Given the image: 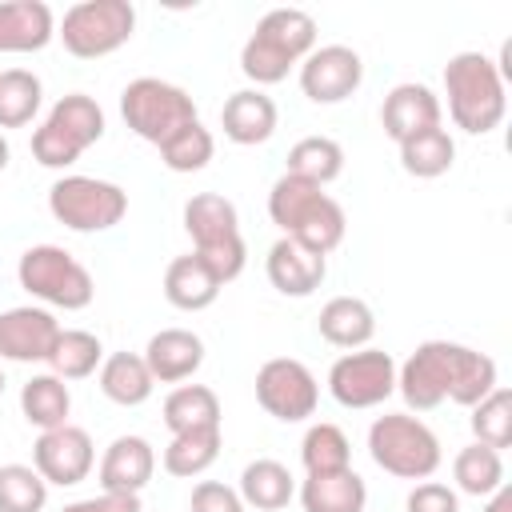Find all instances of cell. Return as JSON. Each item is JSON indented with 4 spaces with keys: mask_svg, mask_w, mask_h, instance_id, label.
I'll use <instances>...</instances> for the list:
<instances>
[{
    "mask_svg": "<svg viewBox=\"0 0 512 512\" xmlns=\"http://www.w3.org/2000/svg\"><path fill=\"white\" fill-rule=\"evenodd\" d=\"M492 388H496V360L488 352L452 340H424L396 368V392L412 412H432L444 400L472 408Z\"/></svg>",
    "mask_w": 512,
    "mask_h": 512,
    "instance_id": "obj_1",
    "label": "cell"
},
{
    "mask_svg": "<svg viewBox=\"0 0 512 512\" xmlns=\"http://www.w3.org/2000/svg\"><path fill=\"white\" fill-rule=\"evenodd\" d=\"M268 216L284 236H292L296 244H304L316 256H328L348 232L344 208L320 184H308L288 172L268 192Z\"/></svg>",
    "mask_w": 512,
    "mask_h": 512,
    "instance_id": "obj_2",
    "label": "cell"
},
{
    "mask_svg": "<svg viewBox=\"0 0 512 512\" xmlns=\"http://www.w3.org/2000/svg\"><path fill=\"white\" fill-rule=\"evenodd\" d=\"M316 48V20L304 8H272L240 48V72L264 88L280 84Z\"/></svg>",
    "mask_w": 512,
    "mask_h": 512,
    "instance_id": "obj_3",
    "label": "cell"
},
{
    "mask_svg": "<svg viewBox=\"0 0 512 512\" xmlns=\"http://www.w3.org/2000/svg\"><path fill=\"white\" fill-rule=\"evenodd\" d=\"M508 84L496 72V60L484 52H456L444 64V96H448V116L456 128L468 136H484L500 128L508 112Z\"/></svg>",
    "mask_w": 512,
    "mask_h": 512,
    "instance_id": "obj_4",
    "label": "cell"
},
{
    "mask_svg": "<svg viewBox=\"0 0 512 512\" xmlns=\"http://www.w3.org/2000/svg\"><path fill=\"white\" fill-rule=\"evenodd\" d=\"M368 456L396 480H428L440 468L436 432L412 412H384L368 428Z\"/></svg>",
    "mask_w": 512,
    "mask_h": 512,
    "instance_id": "obj_5",
    "label": "cell"
},
{
    "mask_svg": "<svg viewBox=\"0 0 512 512\" xmlns=\"http://www.w3.org/2000/svg\"><path fill=\"white\" fill-rule=\"evenodd\" d=\"M120 116H124V124L140 136V140H148V144H168L180 128H188V124H196L200 116H196V100L180 88V84H172V80H160V76H140V80H132L124 92H120Z\"/></svg>",
    "mask_w": 512,
    "mask_h": 512,
    "instance_id": "obj_6",
    "label": "cell"
},
{
    "mask_svg": "<svg viewBox=\"0 0 512 512\" xmlns=\"http://www.w3.org/2000/svg\"><path fill=\"white\" fill-rule=\"evenodd\" d=\"M100 136H104V108L84 92H68L52 104L44 124L32 132V156L44 168H68Z\"/></svg>",
    "mask_w": 512,
    "mask_h": 512,
    "instance_id": "obj_7",
    "label": "cell"
},
{
    "mask_svg": "<svg viewBox=\"0 0 512 512\" xmlns=\"http://www.w3.org/2000/svg\"><path fill=\"white\" fill-rule=\"evenodd\" d=\"M16 280L28 296L44 300L48 308H64V312H80L96 296L92 272L60 244H32L16 264Z\"/></svg>",
    "mask_w": 512,
    "mask_h": 512,
    "instance_id": "obj_8",
    "label": "cell"
},
{
    "mask_svg": "<svg viewBox=\"0 0 512 512\" xmlns=\"http://www.w3.org/2000/svg\"><path fill=\"white\" fill-rule=\"evenodd\" d=\"M136 32V8L128 0H80L64 12L56 36L80 60H100L124 48Z\"/></svg>",
    "mask_w": 512,
    "mask_h": 512,
    "instance_id": "obj_9",
    "label": "cell"
},
{
    "mask_svg": "<svg viewBox=\"0 0 512 512\" xmlns=\"http://www.w3.org/2000/svg\"><path fill=\"white\" fill-rule=\"evenodd\" d=\"M48 212L72 232H108L128 212V192L96 176H60L48 188Z\"/></svg>",
    "mask_w": 512,
    "mask_h": 512,
    "instance_id": "obj_10",
    "label": "cell"
},
{
    "mask_svg": "<svg viewBox=\"0 0 512 512\" xmlns=\"http://www.w3.org/2000/svg\"><path fill=\"white\" fill-rule=\"evenodd\" d=\"M256 400L280 424H300V420H308L316 412L320 384H316V376H312V368L304 360H296V356H272L256 372Z\"/></svg>",
    "mask_w": 512,
    "mask_h": 512,
    "instance_id": "obj_11",
    "label": "cell"
},
{
    "mask_svg": "<svg viewBox=\"0 0 512 512\" xmlns=\"http://www.w3.org/2000/svg\"><path fill=\"white\" fill-rule=\"evenodd\" d=\"M328 392L340 408H376L396 392V360L380 348L344 352L328 368Z\"/></svg>",
    "mask_w": 512,
    "mask_h": 512,
    "instance_id": "obj_12",
    "label": "cell"
},
{
    "mask_svg": "<svg viewBox=\"0 0 512 512\" xmlns=\"http://www.w3.org/2000/svg\"><path fill=\"white\" fill-rule=\"evenodd\" d=\"M96 464V444L84 428L76 424H60V428H48L36 436L32 444V468L44 476V484H56V488H72L80 480H88Z\"/></svg>",
    "mask_w": 512,
    "mask_h": 512,
    "instance_id": "obj_13",
    "label": "cell"
},
{
    "mask_svg": "<svg viewBox=\"0 0 512 512\" xmlns=\"http://www.w3.org/2000/svg\"><path fill=\"white\" fill-rule=\"evenodd\" d=\"M360 80H364V60L348 44H324L300 60V92L312 104H340L360 88Z\"/></svg>",
    "mask_w": 512,
    "mask_h": 512,
    "instance_id": "obj_14",
    "label": "cell"
},
{
    "mask_svg": "<svg viewBox=\"0 0 512 512\" xmlns=\"http://www.w3.org/2000/svg\"><path fill=\"white\" fill-rule=\"evenodd\" d=\"M60 336V324L48 308L20 304L0 312V360L12 364H48V352Z\"/></svg>",
    "mask_w": 512,
    "mask_h": 512,
    "instance_id": "obj_15",
    "label": "cell"
},
{
    "mask_svg": "<svg viewBox=\"0 0 512 512\" xmlns=\"http://www.w3.org/2000/svg\"><path fill=\"white\" fill-rule=\"evenodd\" d=\"M440 116H444L440 96L428 84H416V80L396 84L380 104L384 136L396 140V144H404V140H412V136H420L428 128H440Z\"/></svg>",
    "mask_w": 512,
    "mask_h": 512,
    "instance_id": "obj_16",
    "label": "cell"
},
{
    "mask_svg": "<svg viewBox=\"0 0 512 512\" xmlns=\"http://www.w3.org/2000/svg\"><path fill=\"white\" fill-rule=\"evenodd\" d=\"M264 272H268V284L280 292V296H312L320 284H324V272H328V260L308 252L304 244H296L292 236H280L268 256H264Z\"/></svg>",
    "mask_w": 512,
    "mask_h": 512,
    "instance_id": "obj_17",
    "label": "cell"
},
{
    "mask_svg": "<svg viewBox=\"0 0 512 512\" xmlns=\"http://www.w3.org/2000/svg\"><path fill=\"white\" fill-rule=\"evenodd\" d=\"M156 472V452L144 436H116L100 456V492L140 496Z\"/></svg>",
    "mask_w": 512,
    "mask_h": 512,
    "instance_id": "obj_18",
    "label": "cell"
},
{
    "mask_svg": "<svg viewBox=\"0 0 512 512\" xmlns=\"http://www.w3.org/2000/svg\"><path fill=\"white\" fill-rule=\"evenodd\" d=\"M276 120H280L276 100H272L268 92H260V88H240V92H232V96L224 100V108H220V128H224V136H228L232 144H240V148L264 144V140L276 132Z\"/></svg>",
    "mask_w": 512,
    "mask_h": 512,
    "instance_id": "obj_19",
    "label": "cell"
},
{
    "mask_svg": "<svg viewBox=\"0 0 512 512\" xmlns=\"http://www.w3.org/2000/svg\"><path fill=\"white\" fill-rule=\"evenodd\" d=\"M56 36V16L44 0H0V52H40Z\"/></svg>",
    "mask_w": 512,
    "mask_h": 512,
    "instance_id": "obj_20",
    "label": "cell"
},
{
    "mask_svg": "<svg viewBox=\"0 0 512 512\" xmlns=\"http://www.w3.org/2000/svg\"><path fill=\"white\" fill-rule=\"evenodd\" d=\"M144 364L156 384H180L204 364V340L188 328H160L144 348Z\"/></svg>",
    "mask_w": 512,
    "mask_h": 512,
    "instance_id": "obj_21",
    "label": "cell"
},
{
    "mask_svg": "<svg viewBox=\"0 0 512 512\" xmlns=\"http://www.w3.org/2000/svg\"><path fill=\"white\" fill-rule=\"evenodd\" d=\"M184 228L192 236V252H208V248H220L228 240L240 236V216H236V204L220 192H196L188 204H184Z\"/></svg>",
    "mask_w": 512,
    "mask_h": 512,
    "instance_id": "obj_22",
    "label": "cell"
},
{
    "mask_svg": "<svg viewBox=\"0 0 512 512\" xmlns=\"http://www.w3.org/2000/svg\"><path fill=\"white\" fill-rule=\"evenodd\" d=\"M220 288H224V284L212 276V268H208L196 252L176 256V260L168 264V272H164V296H168V304L180 308V312H200V308H208V304L220 296Z\"/></svg>",
    "mask_w": 512,
    "mask_h": 512,
    "instance_id": "obj_23",
    "label": "cell"
},
{
    "mask_svg": "<svg viewBox=\"0 0 512 512\" xmlns=\"http://www.w3.org/2000/svg\"><path fill=\"white\" fill-rule=\"evenodd\" d=\"M320 336L332 344V348H368L372 332H376V316L372 308L360 300V296H332L324 308H320Z\"/></svg>",
    "mask_w": 512,
    "mask_h": 512,
    "instance_id": "obj_24",
    "label": "cell"
},
{
    "mask_svg": "<svg viewBox=\"0 0 512 512\" xmlns=\"http://www.w3.org/2000/svg\"><path fill=\"white\" fill-rule=\"evenodd\" d=\"M236 492H240L244 508H256V512H280V508H288V500L296 496V480H292L288 464L260 456V460L244 464V472H240V488H236Z\"/></svg>",
    "mask_w": 512,
    "mask_h": 512,
    "instance_id": "obj_25",
    "label": "cell"
},
{
    "mask_svg": "<svg viewBox=\"0 0 512 512\" xmlns=\"http://www.w3.org/2000/svg\"><path fill=\"white\" fill-rule=\"evenodd\" d=\"M300 504H304V512H364L368 488L356 476V468L324 472V476H308L300 484Z\"/></svg>",
    "mask_w": 512,
    "mask_h": 512,
    "instance_id": "obj_26",
    "label": "cell"
},
{
    "mask_svg": "<svg viewBox=\"0 0 512 512\" xmlns=\"http://www.w3.org/2000/svg\"><path fill=\"white\" fill-rule=\"evenodd\" d=\"M152 388H156V380H152L144 356H136V352H112L100 364V392L120 408L144 404L152 396Z\"/></svg>",
    "mask_w": 512,
    "mask_h": 512,
    "instance_id": "obj_27",
    "label": "cell"
},
{
    "mask_svg": "<svg viewBox=\"0 0 512 512\" xmlns=\"http://www.w3.org/2000/svg\"><path fill=\"white\" fill-rule=\"evenodd\" d=\"M20 412H24V420H28L32 428H40V432L60 428V424H68L72 392H68V384H64L60 376L40 372V376H32V380L20 388Z\"/></svg>",
    "mask_w": 512,
    "mask_h": 512,
    "instance_id": "obj_28",
    "label": "cell"
},
{
    "mask_svg": "<svg viewBox=\"0 0 512 512\" xmlns=\"http://www.w3.org/2000/svg\"><path fill=\"white\" fill-rule=\"evenodd\" d=\"M164 424L176 432L220 428V396L208 384H180L164 396Z\"/></svg>",
    "mask_w": 512,
    "mask_h": 512,
    "instance_id": "obj_29",
    "label": "cell"
},
{
    "mask_svg": "<svg viewBox=\"0 0 512 512\" xmlns=\"http://www.w3.org/2000/svg\"><path fill=\"white\" fill-rule=\"evenodd\" d=\"M100 364H104V344H100V336H92V332H84V328H60V336H56V344H52V352H48L52 376H60V380H84V376H92Z\"/></svg>",
    "mask_w": 512,
    "mask_h": 512,
    "instance_id": "obj_30",
    "label": "cell"
},
{
    "mask_svg": "<svg viewBox=\"0 0 512 512\" xmlns=\"http://www.w3.org/2000/svg\"><path fill=\"white\" fill-rule=\"evenodd\" d=\"M220 456V428H192V432H176L172 444L164 448V472L192 480L200 472H208Z\"/></svg>",
    "mask_w": 512,
    "mask_h": 512,
    "instance_id": "obj_31",
    "label": "cell"
},
{
    "mask_svg": "<svg viewBox=\"0 0 512 512\" xmlns=\"http://www.w3.org/2000/svg\"><path fill=\"white\" fill-rule=\"evenodd\" d=\"M344 172V148L332 136H304L288 148V176H300L308 184H332Z\"/></svg>",
    "mask_w": 512,
    "mask_h": 512,
    "instance_id": "obj_32",
    "label": "cell"
},
{
    "mask_svg": "<svg viewBox=\"0 0 512 512\" xmlns=\"http://www.w3.org/2000/svg\"><path fill=\"white\" fill-rule=\"evenodd\" d=\"M452 480L464 496H492L496 488H504V460L496 448H484V444H468L456 452L452 460Z\"/></svg>",
    "mask_w": 512,
    "mask_h": 512,
    "instance_id": "obj_33",
    "label": "cell"
},
{
    "mask_svg": "<svg viewBox=\"0 0 512 512\" xmlns=\"http://www.w3.org/2000/svg\"><path fill=\"white\" fill-rule=\"evenodd\" d=\"M456 160V140L444 132V128H428L412 140L400 144V168L416 180H436L452 168Z\"/></svg>",
    "mask_w": 512,
    "mask_h": 512,
    "instance_id": "obj_34",
    "label": "cell"
},
{
    "mask_svg": "<svg viewBox=\"0 0 512 512\" xmlns=\"http://www.w3.org/2000/svg\"><path fill=\"white\" fill-rule=\"evenodd\" d=\"M300 464L308 476H324V472H344L352 468V444L344 436V428L320 420L304 432L300 440Z\"/></svg>",
    "mask_w": 512,
    "mask_h": 512,
    "instance_id": "obj_35",
    "label": "cell"
},
{
    "mask_svg": "<svg viewBox=\"0 0 512 512\" xmlns=\"http://www.w3.org/2000/svg\"><path fill=\"white\" fill-rule=\"evenodd\" d=\"M44 84L28 68H8L0 72V128H24L40 112Z\"/></svg>",
    "mask_w": 512,
    "mask_h": 512,
    "instance_id": "obj_36",
    "label": "cell"
},
{
    "mask_svg": "<svg viewBox=\"0 0 512 512\" xmlns=\"http://www.w3.org/2000/svg\"><path fill=\"white\" fill-rule=\"evenodd\" d=\"M472 436L484 448L504 452L512 444V392L508 388H492L480 404H472Z\"/></svg>",
    "mask_w": 512,
    "mask_h": 512,
    "instance_id": "obj_37",
    "label": "cell"
},
{
    "mask_svg": "<svg viewBox=\"0 0 512 512\" xmlns=\"http://www.w3.org/2000/svg\"><path fill=\"white\" fill-rule=\"evenodd\" d=\"M48 484L32 464H0V512H44Z\"/></svg>",
    "mask_w": 512,
    "mask_h": 512,
    "instance_id": "obj_38",
    "label": "cell"
},
{
    "mask_svg": "<svg viewBox=\"0 0 512 512\" xmlns=\"http://www.w3.org/2000/svg\"><path fill=\"white\" fill-rule=\"evenodd\" d=\"M212 152H216V140H212V132L200 120L188 124V128H180L168 144H160V160L172 172H200L212 160Z\"/></svg>",
    "mask_w": 512,
    "mask_h": 512,
    "instance_id": "obj_39",
    "label": "cell"
},
{
    "mask_svg": "<svg viewBox=\"0 0 512 512\" xmlns=\"http://www.w3.org/2000/svg\"><path fill=\"white\" fill-rule=\"evenodd\" d=\"M404 508L408 512H460V496L448 484H440V480H420L408 492Z\"/></svg>",
    "mask_w": 512,
    "mask_h": 512,
    "instance_id": "obj_40",
    "label": "cell"
},
{
    "mask_svg": "<svg viewBox=\"0 0 512 512\" xmlns=\"http://www.w3.org/2000/svg\"><path fill=\"white\" fill-rule=\"evenodd\" d=\"M192 512H244V500L236 488L220 484V480H200L192 488V500H188Z\"/></svg>",
    "mask_w": 512,
    "mask_h": 512,
    "instance_id": "obj_41",
    "label": "cell"
},
{
    "mask_svg": "<svg viewBox=\"0 0 512 512\" xmlns=\"http://www.w3.org/2000/svg\"><path fill=\"white\" fill-rule=\"evenodd\" d=\"M60 512H140V496L128 492H100V496H84L64 504Z\"/></svg>",
    "mask_w": 512,
    "mask_h": 512,
    "instance_id": "obj_42",
    "label": "cell"
},
{
    "mask_svg": "<svg viewBox=\"0 0 512 512\" xmlns=\"http://www.w3.org/2000/svg\"><path fill=\"white\" fill-rule=\"evenodd\" d=\"M484 512H512V492H508V484H504V488H496V492L488 496Z\"/></svg>",
    "mask_w": 512,
    "mask_h": 512,
    "instance_id": "obj_43",
    "label": "cell"
},
{
    "mask_svg": "<svg viewBox=\"0 0 512 512\" xmlns=\"http://www.w3.org/2000/svg\"><path fill=\"white\" fill-rule=\"evenodd\" d=\"M8 156H12V148H8V140H4V132H0V172L8 168Z\"/></svg>",
    "mask_w": 512,
    "mask_h": 512,
    "instance_id": "obj_44",
    "label": "cell"
},
{
    "mask_svg": "<svg viewBox=\"0 0 512 512\" xmlns=\"http://www.w3.org/2000/svg\"><path fill=\"white\" fill-rule=\"evenodd\" d=\"M4 384H8V380H4V368H0V396H4Z\"/></svg>",
    "mask_w": 512,
    "mask_h": 512,
    "instance_id": "obj_45",
    "label": "cell"
}]
</instances>
